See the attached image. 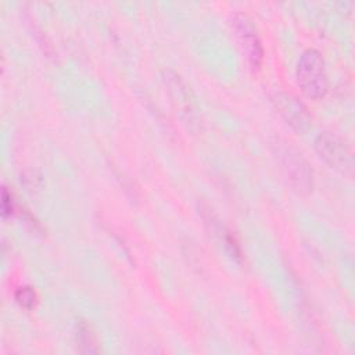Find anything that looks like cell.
Returning <instances> with one entry per match:
<instances>
[{
  "instance_id": "obj_3",
  "label": "cell",
  "mask_w": 355,
  "mask_h": 355,
  "mask_svg": "<svg viewBox=\"0 0 355 355\" xmlns=\"http://www.w3.org/2000/svg\"><path fill=\"white\" fill-rule=\"evenodd\" d=\"M313 147L319 158L338 173L352 178L354 154L349 146L333 132H322L315 137Z\"/></svg>"
},
{
  "instance_id": "obj_2",
  "label": "cell",
  "mask_w": 355,
  "mask_h": 355,
  "mask_svg": "<svg viewBox=\"0 0 355 355\" xmlns=\"http://www.w3.org/2000/svg\"><path fill=\"white\" fill-rule=\"evenodd\" d=\"M297 82L301 90L312 100L324 97L329 89L326 65L322 54L316 49H306L298 58Z\"/></svg>"
},
{
  "instance_id": "obj_9",
  "label": "cell",
  "mask_w": 355,
  "mask_h": 355,
  "mask_svg": "<svg viewBox=\"0 0 355 355\" xmlns=\"http://www.w3.org/2000/svg\"><path fill=\"white\" fill-rule=\"evenodd\" d=\"M1 198H3V200H1V211H3V215L7 216V215H10V214L14 211V202H12L11 194L7 191L6 187L3 189Z\"/></svg>"
},
{
  "instance_id": "obj_6",
  "label": "cell",
  "mask_w": 355,
  "mask_h": 355,
  "mask_svg": "<svg viewBox=\"0 0 355 355\" xmlns=\"http://www.w3.org/2000/svg\"><path fill=\"white\" fill-rule=\"evenodd\" d=\"M164 85L169 93L171 101L180 114V116L187 123H196V112L193 110V103L190 101V93L184 85V82L180 79L179 75L168 71L164 72L162 76Z\"/></svg>"
},
{
  "instance_id": "obj_8",
  "label": "cell",
  "mask_w": 355,
  "mask_h": 355,
  "mask_svg": "<svg viewBox=\"0 0 355 355\" xmlns=\"http://www.w3.org/2000/svg\"><path fill=\"white\" fill-rule=\"evenodd\" d=\"M36 300H37L36 291H35L32 287H29V286L18 287L17 291H15V301H17L22 308H26V309L33 308L35 304H36Z\"/></svg>"
},
{
  "instance_id": "obj_4",
  "label": "cell",
  "mask_w": 355,
  "mask_h": 355,
  "mask_svg": "<svg viewBox=\"0 0 355 355\" xmlns=\"http://www.w3.org/2000/svg\"><path fill=\"white\" fill-rule=\"evenodd\" d=\"M270 101L282 119L297 133H305L312 126V116L306 107L291 93L276 90L270 94Z\"/></svg>"
},
{
  "instance_id": "obj_5",
  "label": "cell",
  "mask_w": 355,
  "mask_h": 355,
  "mask_svg": "<svg viewBox=\"0 0 355 355\" xmlns=\"http://www.w3.org/2000/svg\"><path fill=\"white\" fill-rule=\"evenodd\" d=\"M232 25L237 35V39L247 55V60L252 68H259L263 58V49L257 33L252 21L243 12H236L232 18Z\"/></svg>"
},
{
  "instance_id": "obj_1",
  "label": "cell",
  "mask_w": 355,
  "mask_h": 355,
  "mask_svg": "<svg viewBox=\"0 0 355 355\" xmlns=\"http://www.w3.org/2000/svg\"><path fill=\"white\" fill-rule=\"evenodd\" d=\"M270 150L283 176L300 194H308L313 187V172L304 154L287 139L275 136Z\"/></svg>"
},
{
  "instance_id": "obj_7",
  "label": "cell",
  "mask_w": 355,
  "mask_h": 355,
  "mask_svg": "<svg viewBox=\"0 0 355 355\" xmlns=\"http://www.w3.org/2000/svg\"><path fill=\"white\" fill-rule=\"evenodd\" d=\"M78 341L82 347V351L83 352H97V341H96V336L94 333L92 331V329L85 324V323H80L78 326Z\"/></svg>"
}]
</instances>
